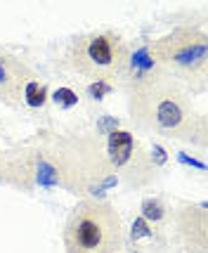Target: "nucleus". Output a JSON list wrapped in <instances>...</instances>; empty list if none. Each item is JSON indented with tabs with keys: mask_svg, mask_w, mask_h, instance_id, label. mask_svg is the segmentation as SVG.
Returning <instances> with one entry per match:
<instances>
[{
	"mask_svg": "<svg viewBox=\"0 0 208 253\" xmlns=\"http://www.w3.org/2000/svg\"><path fill=\"white\" fill-rule=\"evenodd\" d=\"M128 114L137 128L192 144H206V119L194 107L192 92L159 66L123 83Z\"/></svg>",
	"mask_w": 208,
	"mask_h": 253,
	"instance_id": "f257e3e1",
	"label": "nucleus"
},
{
	"mask_svg": "<svg viewBox=\"0 0 208 253\" xmlns=\"http://www.w3.org/2000/svg\"><path fill=\"white\" fill-rule=\"evenodd\" d=\"M45 154L57 173V185L74 194H88L116 182L107 144L95 132L52 137L45 144Z\"/></svg>",
	"mask_w": 208,
	"mask_h": 253,
	"instance_id": "f03ea898",
	"label": "nucleus"
},
{
	"mask_svg": "<svg viewBox=\"0 0 208 253\" xmlns=\"http://www.w3.org/2000/svg\"><path fill=\"white\" fill-rule=\"evenodd\" d=\"M66 253H125V227L114 204L85 197L64 225Z\"/></svg>",
	"mask_w": 208,
	"mask_h": 253,
	"instance_id": "7ed1b4c3",
	"label": "nucleus"
},
{
	"mask_svg": "<svg viewBox=\"0 0 208 253\" xmlns=\"http://www.w3.org/2000/svg\"><path fill=\"white\" fill-rule=\"evenodd\" d=\"M152 62L164 74L180 81L189 92L201 90L208 69V36L199 26H175L149 47Z\"/></svg>",
	"mask_w": 208,
	"mask_h": 253,
	"instance_id": "20e7f679",
	"label": "nucleus"
},
{
	"mask_svg": "<svg viewBox=\"0 0 208 253\" xmlns=\"http://www.w3.org/2000/svg\"><path fill=\"white\" fill-rule=\"evenodd\" d=\"M130 62V47L125 38L114 29H99L76 36L69 52L66 64L78 76H83L90 83H107L123 81Z\"/></svg>",
	"mask_w": 208,
	"mask_h": 253,
	"instance_id": "39448f33",
	"label": "nucleus"
},
{
	"mask_svg": "<svg viewBox=\"0 0 208 253\" xmlns=\"http://www.w3.org/2000/svg\"><path fill=\"white\" fill-rule=\"evenodd\" d=\"M104 144L114 175L121 177L128 187H144L156 177V159L130 130H109L104 135Z\"/></svg>",
	"mask_w": 208,
	"mask_h": 253,
	"instance_id": "423d86ee",
	"label": "nucleus"
},
{
	"mask_svg": "<svg viewBox=\"0 0 208 253\" xmlns=\"http://www.w3.org/2000/svg\"><path fill=\"white\" fill-rule=\"evenodd\" d=\"M173 234L187 253H208V209L204 201H182L170 213Z\"/></svg>",
	"mask_w": 208,
	"mask_h": 253,
	"instance_id": "0eeeda50",
	"label": "nucleus"
},
{
	"mask_svg": "<svg viewBox=\"0 0 208 253\" xmlns=\"http://www.w3.org/2000/svg\"><path fill=\"white\" fill-rule=\"evenodd\" d=\"M36 81L33 69L24 59L0 47V102L24 104V92Z\"/></svg>",
	"mask_w": 208,
	"mask_h": 253,
	"instance_id": "6e6552de",
	"label": "nucleus"
},
{
	"mask_svg": "<svg viewBox=\"0 0 208 253\" xmlns=\"http://www.w3.org/2000/svg\"><path fill=\"white\" fill-rule=\"evenodd\" d=\"M142 218L147 222H159L168 218V209L164 206L161 199H144L142 201Z\"/></svg>",
	"mask_w": 208,
	"mask_h": 253,
	"instance_id": "1a4fd4ad",
	"label": "nucleus"
},
{
	"mask_svg": "<svg viewBox=\"0 0 208 253\" xmlns=\"http://www.w3.org/2000/svg\"><path fill=\"white\" fill-rule=\"evenodd\" d=\"M45 102H47V90H45V85L36 78L31 85L26 88V92H24V104H29V107H43Z\"/></svg>",
	"mask_w": 208,
	"mask_h": 253,
	"instance_id": "9d476101",
	"label": "nucleus"
},
{
	"mask_svg": "<svg viewBox=\"0 0 208 253\" xmlns=\"http://www.w3.org/2000/svg\"><path fill=\"white\" fill-rule=\"evenodd\" d=\"M52 99H55L59 107H74L78 102V95L71 88H59L55 95H52Z\"/></svg>",
	"mask_w": 208,
	"mask_h": 253,
	"instance_id": "9b49d317",
	"label": "nucleus"
}]
</instances>
